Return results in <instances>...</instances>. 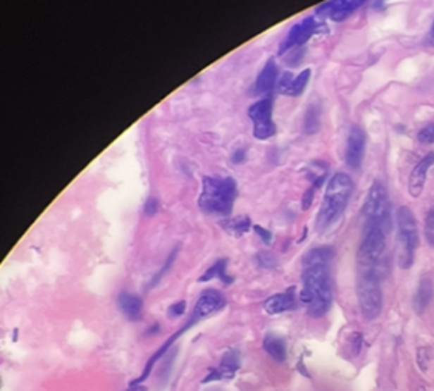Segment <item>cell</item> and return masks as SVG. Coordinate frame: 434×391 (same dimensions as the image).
Instances as JSON below:
<instances>
[{
    "label": "cell",
    "mask_w": 434,
    "mask_h": 391,
    "mask_svg": "<svg viewBox=\"0 0 434 391\" xmlns=\"http://www.w3.org/2000/svg\"><path fill=\"white\" fill-rule=\"evenodd\" d=\"M333 256L335 249L332 247H320L311 249L303 257L300 299L306 306L307 314L314 318L326 315L332 306L333 292L329 268Z\"/></svg>",
    "instance_id": "6da1fadb"
},
{
    "label": "cell",
    "mask_w": 434,
    "mask_h": 391,
    "mask_svg": "<svg viewBox=\"0 0 434 391\" xmlns=\"http://www.w3.org/2000/svg\"><path fill=\"white\" fill-rule=\"evenodd\" d=\"M354 193V180L346 173H335L326 188L321 208L316 216V230L320 232L335 225L346 211Z\"/></svg>",
    "instance_id": "7a4b0ae2"
},
{
    "label": "cell",
    "mask_w": 434,
    "mask_h": 391,
    "mask_svg": "<svg viewBox=\"0 0 434 391\" xmlns=\"http://www.w3.org/2000/svg\"><path fill=\"white\" fill-rule=\"evenodd\" d=\"M237 196V185L232 178L206 176L202 180L199 208L208 214L228 216L232 211Z\"/></svg>",
    "instance_id": "3957f363"
},
{
    "label": "cell",
    "mask_w": 434,
    "mask_h": 391,
    "mask_svg": "<svg viewBox=\"0 0 434 391\" xmlns=\"http://www.w3.org/2000/svg\"><path fill=\"white\" fill-rule=\"evenodd\" d=\"M397 223V260L402 269H410L414 263V252L419 244L418 223L409 206H401L396 211Z\"/></svg>",
    "instance_id": "277c9868"
},
{
    "label": "cell",
    "mask_w": 434,
    "mask_h": 391,
    "mask_svg": "<svg viewBox=\"0 0 434 391\" xmlns=\"http://www.w3.org/2000/svg\"><path fill=\"white\" fill-rule=\"evenodd\" d=\"M356 298L359 311L367 321H372L383 311L384 297L376 272H359L356 281Z\"/></svg>",
    "instance_id": "5b68a950"
},
{
    "label": "cell",
    "mask_w": 434,
    "mask_h": 391,
    "mask_svg": "<svg viewBox=\"0 0 434 391\" xmlns=\"http://www.w3.org/2000/svg\"><path fill=\"white\" fill-rule=\"evenodd\" d=\"M364 237L358 249L359 272H376L385 252V230L381 226H364Z\"/></svg>",
    "instance_id": "8992f818"
},
{
    "label": "cell",
    "mask_w": 434,
    "mask_h": 391,
    "mask_svg": "<svg viewBox=\"0 0 434 391\" xmlns=\"http://www.w3.org/2000/svg\"><path fill=\"white\" fill-rule=\"evenodd\" d=\"M364 226H381L385 231L390 228V197L387 188L379 180L370 187L364 202Z\"/></svg>",
    "instance_id": "52a82bcc"
},
{
    "label": "cell",
    "mask_w": 434,
    "mask_h": 391,
    "mask_svg": "<svg viewBox=\"0 0 434 391\" xmlns=\"http://www.w3.org/2000/svg\"><path fill=\"white\" fill-rule=\"evenodd\" d=\"M248 116L252 121V133L254 138L260 141H266L273 138L277 129L273 121V99L261 98L248 108Z\"/></svg>",
    "instance_id": "ba28073f"
},
{
    "label": "cell",
    "mask_w": 434,
    "mask_h": 391,
    "mask_svg": "<svg viewBox=\"0 0 434 391\" xmlns=\"http://www.w3.org/2000/svg\"><path fill=\"white\" fill-rule=\"evenodd\" d=\"M321 26L323 25L316 22L315 17H306V19H303L302 22L295 23L292 28L289 30L286 39L282 42V44H280V51H278L280 56L287 51L302 48L314 34L320 31Z\"/></svg>",
    "instance_id": "9c48e42d"
},
{
    "label": "cell",
    "mask_w": 434,
    "mask_h": 391,
    "mask_svg": "<svg viewBox=\"0 0 434 391\" xmlns=\"http://www.w3.org/2000/svg\"><path fill=\"white\" fill-rule=\"evenodd\" d=\"M225 306H227V299H225V297L219 292V290L208 289L205 292H202V295L199 297V299L196 302L192 314V320L193 321L204 320V318L222 311Z\"/></svg>",
    "instance_id": "30bf717a"
},
{
    "label": "cell",
    "mask_w": 434,
    "mask_h": 391,
    "mask_svg": "<svg viewBox=\"0 0 434 391\" xmlns=\"http://www.w3.org/2000/svg\"><path fill=\"white\" fill-rule=\"evenodd\" d=\"M366 153V132L359 125H352L346 145V162L350 168L358 170Z\"/></svg>",
    "instance_id": "8fae6325"
},
{
    "label": "cell",
    "mask_w": 434,
    "mask_h": 391,
    "mask_svg": "<svg viewBox=\"0 0 434 391\" xmlns=\"http://www.w3.org/2000/svg\"><path fill=\"white\" fill-rule=\"evenodd\" d=\"M363 0H338V2H328L316 8V15L329 17L333 22L346 20L363 5Z\"/></svg>",
    "instance_id": "7c38bea8"
},
{
    "label": "cell",
    "mask_w": 434,
    "mask_h": 391,
    "mask_svg": "<svg viewBox=\"0 0 434 391\" xmlns=\"http://www.w3.org/2000/svg\"><path fill=\"white\" fill-rule=\"evenodd\" d=\"M434 166V151H430L416 163L409 178V193L411 197H419L423 191L430 168Z\"/></svg>",
    "instance_id": "4fadbf2b"
},
{
    "label": "cell",
    "mask_w": 434,
    "mask_h": 391,
    "mask_svg": "<svg viewBox=\"0 0 434 391\" xmlns=\"http://www.w3.org/2000/svg\"><path fill=\"white\" fill-rule=\"evenodd\" d=\"M277 80H278L277 63L273 58H271V60L266 61V65L264 66V69L260 70L256 83H254V86H252V94H254V95L269 94L271 90L274 89Z\"/></svg>",
    "instance_id": "5bb4252c"
},
{
    "label": "cell",
    "mask_w": 434,
    "mask_h": 391,
    "mask_svg": "<svg viewBox=\"0 0 434 391\" xmlns=\"http://www.w3.org/2000/svg\"><path fill=\"white\" fill-rule=\"evenodd\" d=\"M295 307H297V299H295V294H294L292 287L287 289L286 292L269 297L264 304V309L269 315L283 314L287 311H292V309Z\"/></svg>",
    "instance_id": "9a60e30c"
},
{
    "label": "cell",
    "mask_w": 434,
    "mask_h": 391,
    "mask_svg": "<svg viewBox=\"0 0 434 391\" xmlns=\"http://www.w3.org/2000/svg\"><path fill=\"white\" fill-rule=\"evenodd\" d=\"M121 312L132 321H137L142 315V298L129 292H121L116 298Z\"/></svg>",
    "instance_id": "2e32d148"
},
{
    "label": "cell",
    "mask_w": 434,
    "mask_h": 391,
    "mask_svg": "<svg viewBox=\"0 0 434 391\" xmlns=\"http://www.w3.org/2000/svg\"><path fill=\"white\" fill-rule=\"evenodd\" d=\"M433 298H434L433 281L428 280V278L421 280L418 290H416V294L413 297V309L418 314L425 312V309L430 306Z\"/></svg>",
    "instance_id": "e0dca14e"
},
{
    "label": "cell",
    "mask_w": 434,
    "mask_h": 391,
    "mask_svg": "<svg viewBox=\"0 0 434 391\" xmlns=\"http://www.w3.org/2000/svg\"><path fill=\"white\" fill-rule=\"evenodd\" d=\"M240 367V356L239 352L228 350L223 354L221 366L217 367V375H219V380H228L236 376V373Z\"/></svg>",
    "instance_id": "ac0fdd59"
},
{
    "label": "cell",
    "mask_w": 434,
    "mask_h": 391,
    "mask_svg": "<svg viewBox=\"0 0 434 391\" xmlns=\"http://www.w3.org/2000/svg\"><path fill=\"white\" fill-rule=\"evenodd\" d=\"M264 349L271 358H274L278 362H283L286 359V342L277 335L269 333L265 336Z\"/></svg>",
    "instance_id": "d6986e66"
},
{
    "label": "cell",
    "mask_w": 434,
    "mask_h": 391,
    "mask_svg": "<svg viewBox=\"0 0 434 391\" xmlns=\"http://www.w3.org/2000/svg\"><path fill=\"white\" fill-rule=\"evenodd\" d=\"M227 265H228V259L217 260L213 266H210L205 271V274L201 278H199V281H201V283H205V281H211L214 278H219V280H222V283L231 285L232 277H230L227 274Z\"/></svg>",
    "instance_id": "ffe728a7"
},
{
    "label": "cell",
    "mask_w": 434,
    "mask_h": 391,
    "mask_svg": "<svg viewBox=\"0 0 434 391\" xmlns=\"http://www.w3.org/2000/svg\"><path fill=\"white\" fill-rule=\"evenodd\" d=\"M321 127V108L318 104H311L307 107L303 120V130L306 135H315Z\"/></svg>",
    "instance_id": "44dd1931"
},
{
    "label": "cell",
    "mask_w": 434,
    "mask_h": 391,
    "mask_svg": "<svg viewBox=\"0 0 434 391\" xmlns=\"http://www.w3.org/2000/svg\"><path fill=\"white\" fill-rule=\"evenodd\" d=\"M222 228L227 231L231 235H236V237H240V235L247 234L251 228V219L247 216H239L236 219H227L223 221Z\"/></svg>",
    "instance_id": "7402d4cb"
},
{
    "label": "cell",
    "mask_w": 434,
    "mask_h": 391,
    "mask_svg": "<svg viewBox=\"0 0 434 391\" xmlns=\"http://www.w3.org/2000/svg\"><path fill=\"white\" fill-rule=\"evenodd\" d=\"M309 78H311V69H304L303 72H300L292 81L291 90H289V97H300L304 92L307 83H309Z\"/></svg>",
    "instance_id": "603a6c76"
},
{
    "label": "cell",
    "mask_w": 434,
    "mask_h": 391,
    "mask_svg": "<svg viewBox=\"0 0 434 391\" xmlns=\"http://www.w3.org/2000/svg\"><path fill=\"white\" fill-rule=\"evenodd\" d=\"M178 252H179V247H178V248H175L173 251H171V252L168 254V257H167L166 263H164V265L161 266V269L156 272V275L153 277V278H151V281L149 283V286H147L149 289L155 287V286L159 283V281H161L162 278H164V275H166L167 272L170 271V268L173 266V263H175V260H176V257H178Z\"/></svg>",
    "instance_id": "cb8c5ba5"
},
{
    "label": "cell",
    "mask_w": 434,
    "mask_h": 391,
    "mask_svg": "<svg viewBox=\"0 0 434 391\" xmlns=\"http://www.w3.org/2000/svg\"><path fill=\"white\" fill-rule=\"evenodd\" d=\"M256 260H257V265H259L261 269H274V268L277 266V261H275V259H274L273 254L265 252V251L259 252V254H257V257H256Z\"/></svg>",
    "instance_id": "d4e9b609"
},
{
    "label": "cell",
    "mask_w": 434,
    "mask_h": 391,
    "mask_svg": "<svg viewBox=\"0 0 434 391\" xmlns=\"http://www.w3.org/2000/svg\"><path fill=\"white\" fill-rule=\"evenodd\" d=\"M425 237L431 247H434V206L425 217Z\"/></svg>",
    "instance_id": "484cf974"
},
{
    "label": "cell",
    "mask_w": 434,
    "mask_h": 391,
    "mask_svg": "<svg viewBox=\"0 0 434 391\" xmlns=\"http://www.w3.org/2000/svg\"><path fill=\"white\" fill-rule=\"evenodd\" d=\"M418 139L421 144H433L434 142V123H430L419 130Z\"/></svg>",
    "instance_id": "4316f807"
},
{
    "label": "cell",
    "mask_w": 434,
    "mask_h": 391,
    "mask_svg": "<svg viewBox=\"0 0 434 391\" xmlns=\"http://www.w3.org/2000/svg\"><path fill=\"white\" fill-rule=\"evenodd\" d=\"M294 75L291 74V72H285V74L280 77L278 80V90L280 94L283 95H289V90H291V86H292V81H294Z\"/></svg>",
    "instance_id": "83f0119b"
},
{
    "label": "cell",
    "mask_w": 434,
    "mask_h": 391,
    "mask_svg": "<svg viewBox=\"0 0 434 391\" xmlns=\"http://www.w3.org/2000/svg\"><path fill=\"white\" fill-rule=\"evenodd\" d=\"M431 361V350L428 347H421L418 350V364L422 371H427Z\"/></svg>",
    "instance_id": "f1b7e54d"
},
{
    "label": "cell",
    "mask_w": 434,
    "mask_h": 391,
    "mask_svg": "<svg viewBox=\"0 0 434 391\" xmlns=\"http://www.w3.org/2000/svg\"><path fill=\"white\" fill-rule=\"evenodd\" d=\"M159 210V204L155 197H149L146 201V205H144V213H146V216L151 217L155 216Z\"/></svg>",
    "instance_id": "f546056e"
},
{
    "label": "cell",
    "mask_w": 434,
    "mask_h": 391,
    "mask_svg": "<svg viewBox=\"0 0 434 391\" xmlns=\"http://www.w3.org/2000/svg\"><path fill=\"white\" fill-rule=\"evenodd\" d=\"M185 306H187L185 302H178L175 304H171L170 309H168V316H171V318L182 316L184 312H185Z\"/></svg>",
    "instance_id": "4dcf8cb0"
},
{
    "label": "cell",
    "mask_w": 434,
    "mask_h": 391,
    "mask_svg": "<svg viewBox=\"0 0 434 391\" xmlns=\"http://www.w3.org/2000/svg\"><path fill=\"white\" fill-rule=\"evenodd\" d=\"M315 187H311L309 190H306V193L303 194V199H302V208L306 211L309 210L312 202H314V196H315Z\"/></svg>",
    "instance_id": "1f68e13d"
},
{
    "label": "cell",
    "mask_w": 434,
    "mask_h": 391,
    "mask_svg": "<svg viewBox=\"0 0 434 391\" xmlns=\"http://www.w3.org/2000/svg\"><path fill=\"white\" fill-rule=\"evenodd\" d=\"M254 231L257 232L259 237H260L261 240H264V243H265V244H269L271 242H273V232L268 231V230H265L264 226H260V225H254Z\"/></svg>",
    "instance_id": "d6a6232c"
},
{
    "label": "cell",
    "mask_w": 434,
    "mask_h": 391,
    "mask_svg": "<svg viewBox=\"0 0 434 391\" xmlns=\"http://www.w3.org/2000/svg\"><path fill=\"white\" fill-rule=\"evenodd\" d=\"M245 159H247V150L245 149H237L231 156L232 163H242V162H245Z\"/></svg>",
    "instance_id": "836d02e7"
},
{
    "label": "cell",
    "mask_w": 434,
    "mask_h": 391,
    "mask_svg": "<svg viewBox=\"0 0 434 391\" xmlns=\"http://www.w3.org/2000/svg\"><path fill=\"white\" fill-rule=\"evenodd\" d=\"M430 37H431V40L434 42V20H433V25H431V31H430Z\"/></svg>",
    "instance_id": "e575fe53"
},
{
    "label": "cell",
    "mask_w": 434,
    "mask_h": 391,
    "mask_svg": "<svg viewBox=\"0 0 434 391\" xmlns=\"http://www.w3.org/2000/svg\"><path fill=\"white\" fill-rule=\"evenodd\" d=\"M133 391H146V388H141V387H138V388H135Z\"/></svg>",
    "instance_id": "d590c367"
},
{
    "label": "cell",
    "mask_w": 434,
    "mask_h": 391,
    "mask_svg": "<svg viewBox=\"0 0 434 391\" xmlns=\"http://www.w3.org/2000/svg\"><path fill=\"white\" fill-rule=\"evenodd\" d=\"M419 391H427V390H425V388H421V390H419Z\"/></svg>",
    "instance_id": "8d00e7d4"
}]
</instances>
